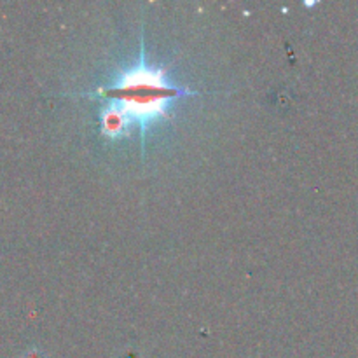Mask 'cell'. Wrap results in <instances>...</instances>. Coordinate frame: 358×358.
<instances>
[{"label": "cell", "mask_w": 358, "mask_h": 358, "mask_svg": "<svg viewBox=\"0 0 358 358\" xmlns=\"http://www.w3.org/2000/svg\"><path fill=\"white\" fill-rule=\"evenodd\" d=\"M90 94L105 103L100 114V128L105 136L117 138L136 126L145 138L147 128L166 117L173 101L196 94V91L175 86L168 80L164 69L147 65L142 44L135 66L122 70L114 83Z\"/></svg>", "instance_id": "1"}]
</instances>
